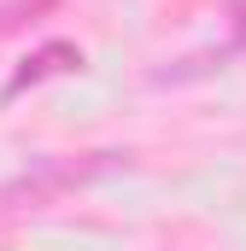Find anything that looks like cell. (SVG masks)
I'll return each instance as SVG.
<instances>
[{"label":"cell","instance_id":"cell-2","mask_svg":"<svg viewBox=\"0 0 246 251\" xmlns=\"http://www.w3.org/2000/svg\"><path fill=\"white\" fill-rule=\"evenodd\" d=\"M106 170V158H94V164H47L41 176H24L18 187H6L0 199H47V193H59V187H76V181H88V176H100Z\"/></svg>","mask_w":246,"mask_h":251},{"label":"cell","instance_id":"cell-1","mask_svg":"<svg viewBox=\"0 0 246 251\" xmlns=\"http://www.w3.org/2000/svg\"><path fill=\"white\" fill-rule=\"evenodd\" d=\"M82 64V47H70V41H47V47H35L30 59H24V70L6 82V100L12 94H24L30 82H47V76H64V70H76Z\"/></svg>","mask_w":246,"mask_h":251}]
</instances>
